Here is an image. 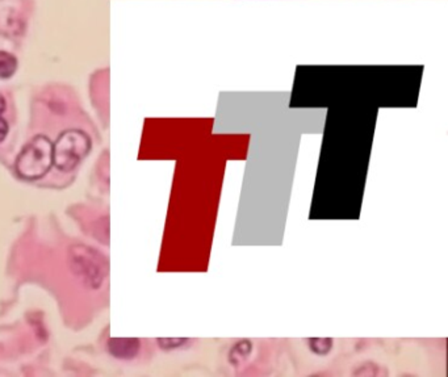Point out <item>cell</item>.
Returning <instances> with one entry per match:
<instances>
[{"instance_id": "52a82bcc", "label": "cell", "mask_w": 448, "mask_h": 377, "mask_svg": "<svg viewBox=\"0 0 448 377\" xmlns=\"http://www.w3.org/2000/svg\"><path fill=\"white\" fill-rule=\"evenodd\" d=\"M6 107H7L6 100H4V98L0 95V114H1L3 112L6 111Z\"/></svg>"}, {"instance_id": "277c9868", "label": "cell", "mask_w": 448, "mask_h": 377, "mask_svg": "<svg viewBox=\"0 0 448 377\" xmlns=\"http://www.w3.org/2000/svg\"><path fill=\"white\" fill-rule=\"evenodd\" d=\"M108 348L116 357L132 359L140 350V341L133 338H111Z\"/></svg>"}, {"instance_id": "7a4b0ae2", "label": "cell", "mask_w": 448, "mask_h": 377, "mask_svg": "<svg viewBox=\"0 0 448 377\" xmlns=\"http://www.w3.org/2000/svg\"><path fill=\"white\" fill-rule=\"evenodd\" d=\"M91 138L79 129H68L59 134L53 145V163L61 171H73L79 162L90 153Z\"/></svg>"}, {"instance_id": "6da1fadb", "label": "cell", "mask_w": 448, "mask_h": 377, "mask_svg": "<svg viewBox=\"0 0 448 377\" xmlns=\"http://www.w3.org/2000/svg\"><path fill=\"white\" fill-rule=\"evenodd\" d=\"M53 166V144L45 135H36L25 145L16 159L15 168L19 177L37 180L45 177Z\"/></svg>"}, {"instance_id": "5b68a950", "label": "cell", "mask_w": 448, "mask_h": 377, "mask_svg": "<svg viewBox=\"0 0 448 377\" xmlns=\"http://www.w3.org/2000/svg\"><path fill=\"white\" fill-rule=\"evenodd\" d=\"M17 70V59L11 53L0 52V79L11 78Z\"/></svg>"}, {"instance_id": "3957f363", "label": "cell", "mask_w": 448, "mask_h": 377, "mask_svg": "<svg viewBox=\"0 0 448 377\" xmlns=\"http://www.w3.org/2000/svg\"><path fill=\"white\" fill-rule=\"evenodd\" d=\"M70 266L91 288H99L105 276L104 258L91 247L74 246L70 250Z\"/></svg>"}, {"instance_id": "8992f818", "label": "cell", "mask_w": 448, "mask_h": 377, "mask_svg": "<svg viewBox=\"0 0 448 377\" xmlns=\"http://www.w3.org/2000/svg\"><path fill=\"white\" fill-rule=\"evenodd\" d=\"M7 134H8V124L0 116V142L6 140Z\"/></svg>"}]
</instances>
